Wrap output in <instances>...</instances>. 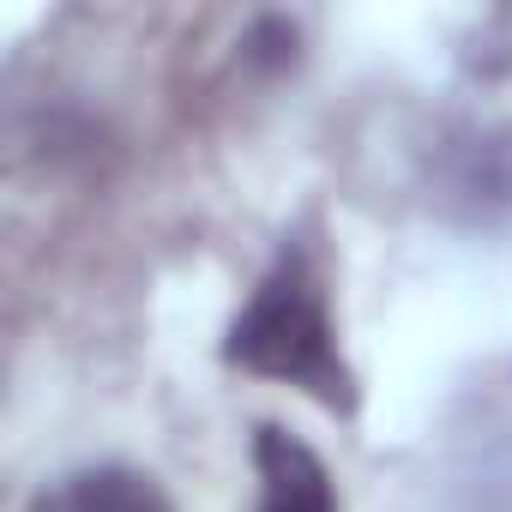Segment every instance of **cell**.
<instances>
[{"label": "cell", "mask_w": 512, "mask_h": 512, "mask_svg": "<svg viewBox=\"0 0 512 512\" xmlns=\"http://www.w3.org/2000/svg\"><path fill=\"white\" fill-rule=\"evenodd\" d=\"M217 356H223L229 374L290 386L338 422L362 416V374H356V362L344 350V332H338V308H332L320 247L302 229L284 235L278 253L266 260V272L253 278L247 302L223 326Z\"/></svg>", "instance_id": "obj_1"}, {"label": "cell", "mask_w": 512, "mask_h": 512, "mask_svg": "<svg viewBox=\"0 0 512 512\" xmlns=\"http://www.w3.org/2000/svg\"><path fill=\"white\" fill-rule=\"evenodd\" d=\"M253 512H344L326 458L284 422L253 428Z\"/></svg>", "instance_id": "obj_2"}, {"label": "cell", "mask_w": 512, "mask_h": 512, "mask_svg": "<svg viewBox=\"0 0 512 512\" xmlns=\"http://www.w3.org/2000/svg\"><path fill=\"white\" fill-rule=\"evenodd\" d=\"M55 512H175V500L163 494V482L151 470L91 464V470L67 476V488L55 494Z\"/></svg>", "instance_id": "obj_3"}]
</instances>
